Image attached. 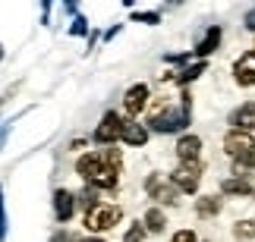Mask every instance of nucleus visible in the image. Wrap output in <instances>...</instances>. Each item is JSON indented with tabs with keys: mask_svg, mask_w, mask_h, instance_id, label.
<instances>
[{
	"mask_svg": "<svg viewBox=\"0 0 255 242\" xmlns=\"http://www.w3.org/2000/svg\"><path fill=\"white\" fill-rule=\"evenodd\" d=\"M76 173L98 189H114L117 186V154L114 151H88L76 161Z\"/></svg>",
	"mask_w": 255,
	"mask_h": 242,
	"instance_id": "nucleus-1",
	"label": "nucleus"
},
{
	"mask_svg": "<svg viewBox=\"0 0 255 242\" xmlns=\"http://www.w3.org/2000/svg\"><path fill=\"white\" fill-rule=\"evenodd\" d=\"M189 120H192V98L189 94H180L176 104H161V107L151 113L148 126L154 132L167 135V132H183L186 126H189Z\"/></svg>",
	"mask_w": 255,
	"mask_h": 242,
	"instance_id": "nucleus-2",
	"label": "nucleus"
},
{
	"mask_svg": "<svg viewBox=\"0 0 255 242\" xmlns=\"http://www.w3.org/2000/svg\"><path fill=\"white\" fill-rule=\"evenodd\" d=\"M123 211L117 205H95L92 211H85V230H92V233H104V230H114L120 224Z\"/></svg>",
	"mask_w": 255,
	"mask_h": 242,
	"instance_id": "nucleus-3",
	"label": "nucleus"
},
{
	"mask_svg": "<svg viewBox=\"0 0 255 242\" xmlns=\"http://www.w3.org/2000/svg\"><path fill=\"white\" fill-rule=\"evenodd\" d=\"M170 179L176 182V189L180 192H192L199 189V182H202V163L199 161H180V167H176L170 173Z\"/></svg>",
	"mask_w": 255,
	"mask_h": 242,
	"instance_id": "nucleus-4",
	"label": "nucleus"
},
{
	"mask_svg": "<svg viewBox=\"0 0 255 242\" xmlns=\"http://www.w3.org/2000/svg\"><path fill=\"white\" fill-rule=\"evenodd\" d=\"M123 126L126 120L120 117V113H114V110H107L101 123H98V129H95V142L98 145H114V142H120L123 139Z\"/></svg>",
	"mask_w": 255,
	"mask_h": 242,
	"instance_id": "nucleus-5",
	"label": "nucleus"
},
{
	"mask_svg": "<svg viewBox=\"0 0 255 242\" xmlns=\"http://www.w3.org/2000/svg\"><path fill=\"white\" fill-rule=\"evenodd\" d=\"M145 189H148V195L154 201H164V205H173L176 195H180V189H176V182L170 176H161V173H151L148 182H145Z\"/></svg>",
	"mask_w": 255,
	"mask_h": 242,
	"instance_id": "nucleus-6",
	"label": "nucleus"
},
{
	"mask_svg": "<svg viewBox=\"0 0 255 242\" xmlns=\"http://www.w3.org/2000/svg\"><path fill=\"white\" fill-rule=\"evenodd\" d=\"M224 151L230 154V158H240V154H249L255 151V139L249 129H230L224 135Z\"/></svg>",
	"mask_w": 255,
	"mask_h": 242,
	"instance_id": "nucleus-7",
	"label": "nucleus"
},
{
	"mask_svg": "<svg viewBox=\"0 0 255 242\" xmlns=\"http://www.w3.org/2000/svg\"><path fill=\"white\" fill-rule=\"evenodd\" d=\"M145 104H148V85H132L129 91L123 94V110L129 113V117H139V113L145 110Z\"/></svg>",
	"mask_w": 255,
	"mask_h": 242,
	"instance_id": "nucleus-8",
	"label": "nucleus"
},
{
	"mask_svg": "<svg viewBox=\"0 0 255 242\" xmlns=\"http://www.w3.org/2000/svg\"><path fill=\"white\" fill-rule=\"evenodd\" d=\"M233 76H237L240 85H255V51H246L233 63Z\"/></svg>",
	"mask_w": 255,
	"mask_h": 242,
	"instance_id": "nucleus-9",
	"label": "nucleus"
},
{
	"mask_svg": "<svg viewBox=\"0 0 255 242\" xmlns=\"http://www.w3.org/2000/svg\"><path fill=\"white\" fill-rule=\"evenodd\" d=\"M76 205H79V201H76L73 192H66V189H57V192H54V214H57V220H60V224L73 217Z\"/></svg>",
	"mask_w": 255,
	"mask_h": 242,
	"instance_id": "nucleus-10",
	"label": "nucleus"
},
{
	"mask_svg": "<svg viewBox=\"0 0 255 242\" xmlns=\"http://www.w3.org/2000/svg\"><path fill=\"white\" fill-rule=\"evenodd\" d=\"M120 142L132 145V148H139V145L148 142V126H142V123H135V120H126V126H123V139H120Z\"/></svg>",
	"mask_w": 255,
	"mask_h": 242,
	"instance_id": "nucleus-11",
	"label": "nucleus"
},
{
	"mask_svg": "<svg viewBox=\"0 0 255 242\" xmlns=\"http://www.w3.org/2000/svg\"><path fill=\"white\" fill-rule=\"evenodd\" d=\"M199 151H202L199 135H183V139L176 142V158L180 161H199Z\"/></svg>",
	"mask_w": 255,
	"mask_h": 242,
	"instance_id": "nucleus-12",
	"label": "nucleus"
},
{
	"mask_svg": "<svg viewBox=\"0 0 255 242\" xmlns=\"http://www.w3.org/2000/svg\"><path fill=\"white\" fill-rule=\"evenodd\" d=\"M230 126L233 129H255V104H243L240 110H233V117H230Z\"/></svg>",
	"mask_w": 255,
	"mask_h": 242,
	"instance_id": "nucleus-13",
	"label": "nucleus"
},
{
	"mask_svg": "<svg viewBox=\"0 0 255 242\" xmlns=\"http://www.w3.org/2000/svg\"><path fill=\"white\" fill-rule=\"evenodd\" d=\"M218 44H221V28L218 25H211L208 28V32H205V38H202V41L199 44H195V57H208V54H214V51H218Z\"/></svg>",
	"mask_w": 255,
	"mask_h": 242,
	"instance_id": "nucleus-14",
	"label": "nucleus"
},
{
	"mask_svg": "<svg viewBox=\"0 0 255 242\" xmlns=\"http://www.w3.org/2000/svg\"><path fill=\"white\" fill-rule=\"evenodd\" d=\"M221 192L224 195H252V182L246 176H230L221 182Z\"/></svg>",
	"mask_w": 255,
	"mask_h": 242,
	"instance_id": "nucleus-15",
	"label": "nucleus"
},
{
	"mask_svg": "<svg viewBox=\"0 0 255 242\" xmlns=\"http://www.w3.org/2000/svg\"><path fill=\"white\" fill-rule=\"evenodd\" d=\"M233 176H246V179L255 176V151L233 158Z\"/></svg>",
	"mask_w": 255,
	"mask_h": 242,
	"instance_id": "nucleus-16",
	"label": "nucleus"
},
{
	"mask_svg": "<svg viewBox=\"0 0 255 242\" xmlns=\"http://www.w3.org/2000/svg\"><path fill=\"white\" fill-rule=\"evenodd\" d=\"M142 224L148 227L151 233H161V230L167 227V217H164V211H161V208H151L148 214H145V220H142Z\"/></svg>",
	"mask_w": 255,
	"mask_h": 242,
	"instance_id": "nucleus-17",
	"label": "nucleus"
},
{
	"mask_svg": "<svg viewBox=\"0 0 255 242\" xmlns=\"http://www.w3.org/2000/svg\"><path fill=\"white\" fill-rule=\"evenodd\" d=\"M205 70H208V66H205V60H199V63L186 66V70H183L180 76H176V82H180V85H189V82H195V79H199V76H202Z\"/></svg>",
	"mask_w": 255,
	"mask_h": 242,
	"instance_id": "nucleus-18",
	"label": "nucleus"
},
{
	"mask_svg": "<svg viewBox=\"0 0 255 242\" xmlns=\"http://www.w3.org/2000/svg\"><path fill=\"white\" fill-rule=\"evenodd\" d=\"M195 211H199L202 217H211V214H218V211H221V201L214 198V195H205V198L195 201Z\"/></svg>",
	"mask_w": 255,
	"mask_h": 242,
	"instance_id": "nucleus-19",
	"label": "nucleus"
},
{
	"mask_svg": "<svg viewBox=\"0 0 255 242\" xmlns=\"http://www.w3.org/2000/svg\"><path fill=\"white\" fill-rule=\"evenodd\" d=\"M76 201H79L85 211H92V208L98 205V186H85L79 195H76Z\"/></svg>",
	"mask_w": 255,
	"mask_h": 242,
	"instance_id": "nucleus-20",
	"label": "nucleus"
},
{
	"mask_svg": "<svg viewBox=\"0 0 255 242\" xmlns=\"http://www.w3.org/2000/svg\"><path fill=\"white\" fill-rule=\"evenodd\" d=\"M233 236L237 239H255V220H240L233 227Z\"/></svg>",
	"mask_w": 255,
	"mask_h": 242,
	"instance_id": "nucleus-21",
	"label": "nucleus"
},
{
	"mask_svg": "<svg viewBox=\"0 0 255 242\" xmlns=\"http://www.w3.org/2000/svg\"><path fill=\"white\" fill-rule=\"evenodd\" d=\"M145 233H148V227H145V224H132V230L123 236V242H145Z\"/></svg>",
	"mask_w": 255,
	"mask_h": 242,
	"instance_id": "nucleus-22",
	"label": "nucleus"
},
{
	"mask_svg": "<svg viewBox=\"0 0 255 242\" xmlns=\"http://www.w3.org/2000/svg\"><path fill=\"white\" fill-rule=\"evenodd\" d=\"M132 22H142V25H158V22H161V13H132Z\"/></svg>",
	"mask_w": 255,
	"mask_h": 242,
	"instance_id": "nucleus-23",
	"label": "nucleus"
},
{
	"mask_svg": "<svg viewBox=\"0 0 255 242\" xmlns=\"http://www.w3.org/2000/svg\"><path fill=\"white\" fill-rule=\"evenodd\" d=\"M70 35H76V38L88 35V22H85V16H76V19H73V28H70Z\"/></svg>",
	"mask_w": 255,
	"mask_h": 242,
	"instance_id": "nucleus-24",
	"label": "nucleus"
},
{
	"mask_svg": "<svg viewBox=\"0 0 255 242\" xmlns=\"http://www.w3.org/2000/svg\"><path fill=\"white\" fill-rule=\"evenodd\" d=\"M6 239V205H3V189H0V242Z\"/></svg>",
	"mask_w": 255,
	"mask_h": 242,
	"instance_id": "nucleus-25",
	"label": "nucleus"
},
{
	"mask_svg": "<svg viewBox=\"0 0 255 242\" xmlns=\"http://www.w3.org/2000/svg\"><path fill=\"white\" fill-rule=\"evenodd\" d=\"M170 242H195V233H192V230H180Z\"/></svg>",
	"mask_w": 255,
	"mask_h": 242,
	"instance_id": "nucleus-26",
	"label": "nucleus"
},
{
	"mask_svg": "<svg viewBox=\"0 0 255 242\" xmlns=\"http://www.w3.org/2000/svg\"><path fill=\"white\" fill-rule=\"evenodd\" d=\"M51 3H54V0H41V13H44V16H41V22H44V25L51 22Z\"/></svg>",
	"mask_w": 255,
	"mask_h": 242,
	"instance_id": "nucleus-27",
	"label": "nucleus"
},
{
	"mask_svg": "<svg viewBox=\"0 0 255 242\" xmlns=\"http://www.w3.org/2000/svg\"><path fill=\"white\" fill-rule=\"evenodd\" d=\"M243 25H246L249 32H255V9H249V13H246V19H243Z\"/></svg>",
	"mask_w": 255,
	"mask_h": 242,
	"instance_id": "nucleus-28",
	"label": "nucleus"
},
{
	"mask_svg": "<svg viewBox=\"0 0 255 242\" xmlns=\"http://www.w3.org/2000/svg\"><path fill=\"white\" fill-rule=\"evenodd\" d=\"M117 35H120V25H114V28H107V32H104V41H114V38Z\"/></svg>",
	"mask_w": 255,
	"mask_h": 242,
	"instance_id": "nucleus-29",
	"label": "nucleus"
},
{
	"mask_svg": "<svg viewBox=\"0 0 255 242\" xmlns=\"http://www.w3.org/2000/svg\"><path fill=\"white\" fill-rule=\"evenodd\" d=\"M66 9H70V13H76V0H66Z\"/></svg>",
	"mask_w": 255,
	"mask_h": 242,
	"instance_id": "nucleus-30",
	"label": "nucleus"
},
{
	"mask_svg": "<svg viewBox=\"0 0 255 242\" xmlns=\"http://www.w3.org/2000/svg\"><path fill=\"white\" fill-rule=\"evenodd\" d=\"M85 242H104V239H85Z\"/></svg>",
	"mask_w": 255,
	"mask_h": 242,
	"instance_id": "nucleus-31",
	"label": "nucleus"
},
{
	"mask_svg": "<svg viewBox=\"0 0 255 242\" xmlns=\"http://www.w3.org/2000/svg\"><path fill=\"white\" fill-rule=\"evenodd\" d=\"M170 3H173V6H176V3H183V0H170Z\"/></svg>",
	"mask_w": 255,
	"mask_h": 242,
	"instance_id": "nucleus-32",
	"label": "nucleus"
},
{
	"mask_svg": "<svg viewBox=\"0 0 255 242\" xmlns=\"http://www.w3.org/2000/svg\"><path fill=\"white\" fill-rule=\"evenodd\" d=\"M252 195H255V186H252Z\"/></svg>",
	"mask_w": 255,
	"mask_h": 242,
	"instance_id": "nucleus-33",
	"label": "nucleus"
}]
</instances>
